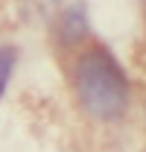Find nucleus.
<instances>
[{
	"instance_id": "nucleus-3",
	"label": "nucleus",
	"mask_w": 146,
	"mask_h": 152,
	"mask_svg": "<svg viewBox=\"0 0 146 152\" xmlns=\"http://www.w3.org/2000/svg\"><path fill=\"white\" fill-rule=\"evenodd\" d=\"M12 67H15V50L12 47H0V96L6 94V85L12 79Z\"/></svg>"
},
{
	"instance_id": "nucleus-2",
	"label": "nucleus",
	"mask_w": 146,
	"mask_h": 152,
	"mask_svg": "<svg viewBox=\"0 0 146 152\" xmlns=\"http://www.w3.org/2000/svg\"><path fill=\"white\" fill-rule=\"evenodd\" d=\"M58 29H61V41L64 44H76V41H82V38L88 35V20H85V12L79 9V6H70L61 20H58Z\"/></svg>"
},
{
	"instance_id": "nucleus-1",
	"label": "nucleus",
	"mask_w": 146,
	"mask_h": 152,
	"mask_svg": "<svg viewBox=\"0 0 146 152\" xmlns=\"http://www.w3.org/2000/svg\"><path fill=\"white\" fill-rule=\"evenodd\" d=\"M73 85H76V96H79L82 108L91 117L102 120V123L123 117L128 102V82L117 58L105 47H91L76 58Z\"/></svg>"
}]
</instances>
